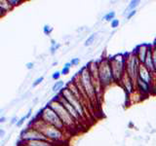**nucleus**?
<instances>
[{
	"mask_svg": "<svg viewBox=\"0 0 156 146\" xmlns=\"http://www.w3.org/2000/svg\"><path fill=\"white\" fill-rule=\"evenodd\" d=\"M154 44H155V46H156V42H155V43H154Z\"/></svg>",
	"mask_w": 156,
	"mask_h": 146,
	"instance_id": "4c0bfd02",
	"label": "nucleus"
},
{
	"mask_svg": "<svg viewBox=\"0 0 156 146\" xmlns=\"http://www.w3.org/2000/svg\"><path fill=\"white\" fill-rule=\"evenodd\" d=\"M27 119V116H23V117H22L21 119H19V121H18V123L16 124V126L18 127V128H21V127L23 125V123L26 122V120Z\"/></svg>",
	"mask_w": 156,
	"mask_h": 146,
	"instance_id": "cd10ccee",
	"label": "nucleus"
},
{
	"mask_svg": "<svg viewBox=\"0 0 156 146\" xmlns=\"http://www.w3.org/2000/svg\"><path fill=\"white\" fill-rule=\"evenodd\" d=\"M118 26H119V21L118 19H113V21L111 22V27L112 28H116V27H118Z\"/></svg>",
	"mask_w": 156,
	"mask_h": 146,
	"instance_id": "7c9ffc66",
	"label": "nucleus"
},
{
	"mask_svg": "<svg viewBox=\"0 0 156 146\" xmlns=\"http://www.w3.org/2000/svg\"><path fill=\"white\" fill-rule=\"evenodd\" d=\"M56 97L58 99V101H60L61 103L63 105V107H65V108L67 110V112L70 114V116L72 117V118L75 120L76 123H77V124L79 123V122L82 120V118L80 117V115L78 114V112L75 110L74 107H73V106H72V105H71V104L69 103V102H68L66 99H63V97H62L60 94H58V95L56 96Z\"/></svg>",
	"mask_w": 156,
	"mask_h": 146,
	"instance_id": "9d476101",
	"label": "nucleus"
},
{
	"mask_svg": "<svg viewBox=\"0 0 156 146\" xmlns=\"http://www.w3.org/2000/svg\"><path fill=\"white\" fill-rule=\"evenodd\" d=\"M37 117L40 120H42L43 122H45L46 124L56 127V128H58V130H62L63 131L66 130V126L63 125L62 120L60 119V117L57 115L56 112L54 111L49 105H46L44 108H42L40 110V112H39Z\"/></svg>",
	"mask_w": 156,
	"mask_h": 146,
	"instance_id": "7ed1b4c3",
	"label": "nucleus"
},
{
	"mask_svg": "<svg viewBox=\"0 0 156 146\" xmlns=\"http://www.w3.org/2000/svg\"><path fill=\"white\" fill-rule=\"evenodd\" d=\"M141 63L140 62L138 57L136 56L135 52L126 54V62H125V70L126 74L128 75L135 83L139 76V69Z\"/></svg>",
	"mask_w": 156,
	"mask_h": 146,
	"instance_id": "0eeeda50",
	"label": "nucleus"
},
{
	"mask_svg": "<svg viewBox=\"0 0 156 146\" xmlns=\"http://www.w3.org/2000/svg\"><path fill=\"white\" fill-rule=\"evenodd\" d=\"M78 75H79L82 86L84 87V90H85L86 94L88 96V99H89L90 101H95L96 97L98 96H97L96 90L94 88V85H93L92 78H91V75H90V72H89V69H88V67L87 66H83L80 69V71L78 72Z\"/></svg>",
	"mask_w": 156,
	"mask_h": 146,
	"instance_id": "423d86ee",
	"label": "nucleus"
},
{
	"mask_svg": "<svg viewBox=\"0 0 156 146\" xmlns=\"http://www.w3.org/2000/svg\"><path fill=\"white\" fill-rule=\"evenodd\" d=\"M71 63L70 62H66L65 66L62 67V69L61 70V73H62V75H67L68 73H69L70 71V68H71Z\"/></svg>",
	"mask_w": 156,
	"mask_h": 146,
	"instance_id": "aec40b11",
	"label": "nucleus"
},
{
	"mask_svg": "<svg viewBox=\"0 0 156 146\" xmlns=\"http://www.w3.org/2000/svg\"><path fill=\"white\" fill-rule=\"evenodd\" d=\"M95 39H96V34H92V35H90L89 37L87 38V40L85 42V46H91L93 43L95 42Z\"/></svg>",
	"mask_w": 156,
	"mask_h": 146,
	"instance_id": "4be33fe9",
	"label": "nucleus"
},
{
	"mask_svg": "<svg viewBox=\"0 0 156 146\" xmlns=\"http://www.w3.org/2000/svg\"><path fill=\"white\" fill-rule=\"evenodd\" d=\"M5 122H6V117H1V118H0V124H3V123H5Z\"/></svg>",
	"mask_w": 156,
	"mask_h": 146,
	"instance_id": "c9c22d12",
	"label": "nucleus"
},
{
	"mask_svg": "<svg viewBox=\"0 0 156 146\" xmlns=\"http://www.w3.org/2000/svg\"><path fill=\"white\" fill-rule=\"evenodd\" d=\"M12 9L11 5L9 4L8 0H0V12L3 15Z\"/></svg>",
	"mask_w": 156,
	"mask_h": 146,
	"instance_id": "f3484780",
	"label": "nucleus"
},
{
	"mask_svg": "<svg viewBox=\"0 0 156 146\" xmlns=\"http://www.w3.org/2000/svg\"><path fill=\"white\" fill-rule=\"evenodd\" d=\"M121 86L123 87V89L127 92V94H134L136 92V83L131 79V78L126 74L123 76V78L120 81Z\"/></svg>",
	"mask_w": 156,
	"mask_h": 146,
	"instance_id": "f8f14e48",
	"label": "nucleus"
},
{
	"mask_svg": "<svg viewBox=\"0 0 156 146\" xmlns=\"http://www.w3.org/2000/svg\"><path fill=\"white\" fill-rule=\"evenodd\" d=\"M151 45H148V44H141V45L138 46L136 49H135V54L136 56L138 57L140 62L141 64H144V62L145 61V57H146V55H147L148 53V50L150 49Z\"/></svg>",
	"mask_w": 156,
	"mask_h": 146,
	"instance_id": "ddd939ff",
	"label": "nucleus"
},
{
	"mask_svg": "<svg viewBox=\"0 0 156 146\" xmlns=\"http://www.w3.org/2000/svg\"><path fill=\"white\" fill-rule=\"evenodd\" d=\"M70 63H71L72 66H76V65H78L80 63V58H78V57L72 58V60L70 61Z\"/></svg>",
	"mask_w": 156,
	"mask_h": 146,
	"instance_id": "c756f323",
	"label": "nucleus"
},
{
	"mask_svg": "<svg viewBox=\"0 0 156 146\" xmlns=\"http://www.w3.org/2000/svg\"><path fill=\"white\" fill-rule=\"evenodd\" d=\"M52 31H53V27H51L50 26H48V24L44 26V27H43L44 34H46V35H50V34L52 33Z\"/></svg>",
	"mask_w": 156,
	"mask_h": 146,
	"instance_id": "393cba45",
	"label": "nucleus"
},
{
	"mask_svg": "<svg viewBox=\"0 0 156 146\" xmlns=\"http://www.w3.org/2000/svg\"><path fill=\"white\" fill-rule=\"evenodd\" d=\"M136 13V10H134V11H131V12H128V16H127V19H131L133 16H135Z\"/></svg>",
	"mask_w": 156,
	"mask_h": 146,
	"instance_id": "2f4dec72",
	"label": "nucleus"
},
{
	"mask_svg": "<svg viewBox=\"0 0 156 146\" xmlns=\"http://www.w3.org/2000/svg\"><path fill=\"white\" fill-rule=\"evenodd\" d=\"M43 80H44V77H43V76H41V77L37 78V79H36L35 81H34V82L32 83V87H33V88L37 87L39 84H41V83L43 82Z\"/></svg>",
	"mask_w": 156,
	"mask_h": 146,
	"instance_id": "bb28decb",
	"label": "nucleus"
},
{
	"mask_svg": "<svg viewBox=\"0 0 156 146\" xmlns=\"http://www.w3.org/2000/svg\"><path fill=\"white\" fill-rule=\"evenodd\" d=\"M48 105L56 112L58 117H60V119L62 120L63 125L66 126V130L67 129H75L77 123L75 122V120L70 116V114L68 113L67 110L63 107V105L61 103L60 101H58V99H57V97L53 99L48 103Z\"/></svg>",
	"mask_w": 156,
	"mask_h": 146,
	"instance_id": "f03ea898",
	"label": "nucleus"
},
{
	"mask_svg": "<svg viewBox=\"0 0 156 146\" xmlns=\"http://www.w3.org/2000/svg\"><path fill=\"white\" fill-rule=\"evenodd\" d=\"M144 65L147 68V69L151 72L153 73V74L156 76L155 74V70H154V65H153V60H152V45H151L150 49L148 50V53L147 55H146V57H145V61L144 62Z\"/></svg>",
	"mask_w": 156,
	"mask_h": 146,
	"instance_id": "2eb2a0df",
	"label": "nucleus"
},
{
	"mask_svg": "<svg viewBox=\"0 0 156 146\" xmlns=\"http://www.w3.org/2000/svg\"><path fill=\"white\" fill-rule=\"evenodd\" d=\"M17 146H27V145H24L23 143V141L20 139L19 141H18V143H17Z\"/></svg>",
	"mask_w": 156,
	"mask_h": 146,
	"instance_id": "e433bc0d",
	"label": "nucleus"
},
{
	"mask_svg": "<svg viewBox=\"0 0 156 146\" xmlns=\"http://www.w3.org/2000/svg\"><path fill=\"white\" fill-rule=\"evenodd\" d=\"M152 60H153V65H154V70L156 74V46H155V44H152Z\"/></svg>",
	"mask_w": 156,
	"mask_h": 146,
	"instance_id": "5701e85b",
	"label": "nucleus"
},
{
	"mask_svg": "<svg viewBox=\"0 0 156 146\" xmlns=\"http://www.w3.org/2000/svg\"><path fill=\"white\" fill-rule=\"evenodd\" d=\"M62 75V73L61 71H55L53 73V75H52V79L53 80H55V81H58V79H60V77Z\"/></svg>",
	"mask_w": 156,
	"mask_h": 146,
	"instance_id": "c85d7f7f",
	"label": "nucleus"
},
{
	"mask_svg": "<svg viewBox=\"0 0 156 146\" xmlns=\"http://www.w3.org/2000/svg\"><path fill=\"white\" fill-rule=\"evenodd\" d=\"M21 139L23 141H31V140H49L42 133L38 130L32 128V127H27V129L22 130L21 133ZM52 142V141H51Z\"/></svg>",
	"mask_w": 156,
	"mask_h": 146,
	"instance_id": "1a4fd4ad",
	"label": "nucleus"
},
{
	"mask_svg": "<svg viewBox=\"0 0 156 146\" xmlns=\"http://www.w3.org/2000/svg\"><path fill=\"white\" fill-rule=\"evenodd\" d=\"M22 141H23V143L27 146H55L54 145L55 143H53L51 141H48V140H31V141L22 140Z\"/></svg>",
	"mask_w": 156,
	"mask_h": 146,
	"instance_id": "dca6fc26",
	"label": "nucleus"
},
{
	"mask_svg": "<svg viewBox=\"0 0 156 146\" xmlns=\"http://www.w3.org/2000/svg\"><path fill=\"white\" fill-rule=\"evenodd\" d=\"M138 78H140V80H143L145 83H147V84L152 86L154 84V82H155L156 76L153 74V73H151L144 64H140V69H139V76H138Z\"/></svg>",
	"mask_w": 156,
	"mask_h": 146,
	"instance_id": "9b49d317",
	"label": "nucleus"
},
{
	"mask_svg": "<svg viewBox=\"0 0 156 146\" xmlns=\"http://www.w3.org/2000/svg\"><path fill=\"white\" fill-rule=\"evenodd\" d=\"M61 47V45L60 44H58V43H56V41L55 40H52V44H51V48H50V50H51V53L52 54H54L55 53L58 48Z\"/></svg>",
	"mask_w": 156,
	"mask_h": 146,
	"instance_id": "b1692460",
	"label": "nucleus"
},
{
	"mask_svg": "<svg viewBox=\"0 0 156 146\" xmlns=\"http://www.w3.org/2000/svg\"><path fill=\"white\" fill-rule=\"evenodd\" d=\"M104 19L105 21H106V22H112L113 19H115V12H113V11H111V12H109V13H107L105 16L104 17Z\"/></svg>",
	"mask_w": 156,
	"mask_h": 146,
	"instance_id": "412c9836",
	"label": "nucleus"
},
{
	"mask_svg": "<svg viewBox=\"0 0 156 146\" xmlns=\"http://www.w3.org/2000/svg\"><path fill=\"white\" fill-rule=\"evenodd\" d=\"M26 66H27V69L30 70V69H32V68H33V66H34V63H33V62H27V64H26Z\"/></svg>",
	"mask_w": 156,
	"mask_h": 146,
	"instance_id": "473e14b6",
	"label": "nucleus"
},
{
	"mask_svg": "<svg viewBox=\"0 0 156 146\" xmlns=\"http://www.w3.org/2000/svg\"><path fill=\"white\" fill-rule=\"evenodd\" d=\"M98 67H99V77L102 89L110 86L114 82V78L112 75L109 58H101L98 61Z\"/></svg>",
	"mask_w": 156,
	"mask_h": 146,
	"instance_id": "20e7f679",
	"label": "nucleus"
},
{
	"mask_svg": "<svg viewBox=\"0 0 156 146\" xmlns=\"http://www.w3.org/2000/svg\"><path fill=\"white\" fill-rule=\"evenodd\" d=\"M63 99H66L69 103L74 107L75 110L78 112V114L80 115V117L82 119H84L85 118V116H86V108H85V105L83 104V102L80 100V99H78L77 97L72 94V92L68 90V88L66 86L62 90L61 92H58Z\"/></svg>",
	"mask_w": 156,
	"mask_h": 146,
	"instance_id": "6e6552de",
	"label": "nucleus"
},
{
	"mask_svg": "<svg viewBox=\"0 0 156 146\" xmlns=\"http://www.w3.org/2000/svg\"><path fill=\"white\" fill-rule=\"evenodd\" d=\"M29 127H32V128L38 130L40 133H42L45 135L49 140L52 141L53 143L62 141L65 138V131L62 130H58V128H56V127H54V126L46 124L45 122L40 120L38 117H36L35 119H33L30 122Z\"/></svg>",
	"mask_w": 156,
	"mask_h": 146,
	"instance_id": "f257e3e1",
	"label": "nucleus"
},
{
	"mask_svg": "<svg viewBox=\"0 0 156 146\" xmlns=\"http://www.w3.org/2000/svg\"><path fill=\"white\" fill-rule=\"evenodd\" d=\"M151 85L145 83L144 81L140 80V78H138L136 81V91L139 92L140 95H147L151 91Z\"/></svg>",
	"mask_w": 156,
	"mask_h": 146,
	"instance_id": "4468645a",
	"label": "nucleus"
},
{
	"mask_svg": "<svg viewBox=\"0 0 156 146\" xmlns=\"http://www.w3.org/2000/svg\"><path fill=\"white\" fill-rule=\"evenodd\" d=\"M139 3L140 1H138V0H134V1H131L130 4L128 5V8H127V11L128 12H131V11H134V10H136V8L139 6ZM127 12V13H128Z\"/></svg>",
	"mask_w": 156,
	"mask_h": 146,
	"instance_id": "6ab92c4d",
	"label": "nucleus"
},
{
	"mask_svg": "<svg viewBox=\"0 0 156 146\" xmlns=\"http://www.w3.org/2000/svg\"><path fill=\"white\" fill-rule=\"evenodd\" d=\"M63 88H65V82L58 80V81L55 82V84H54V86L52 87V91L54 92H61Z\"/></svg>",
	"mask_w": 156,
	"mask_h": 146,
	"instance_id": "a211bd4d",
	"label": "nucleus"
},
{
	"mask_svg": "<svg viewBox=\"0 0 156 146\" xmlns=\"http://www.w3.org/2000/svg\"><path fill=\"white\" fill-rule=\"evenodd\" d=\"M9 4L11 5V7H15V6H18V5H20L21 3H23L22 0H8Z\"/></svg>",
	"mask_w": 156,
	"mask_h": 146,
	"instance_id": "a878e982",
	"label": "nucleus"
},
{
	"mask_svg": "<svg viewBox=\"0 0 156 146\" xmlns=\"http://www.w3.org/2000/svg\"><path fill=\"white\" fill-rule=\"evenodd\" d=\"M110 67L112 75L114 78V82L120 83L121 79L125 75V62H126V54L124 55H116L109 58Z\"/></svg>",
	"mask_w": 156,
	"mask_h": 146,
	"instance_id": "39448f33",
	"label": "nucleus"
},
{
	"mask_svg": "<svg viewBox=\"0 0 156 146\" xmlns=\"http://www.w3.org/2000/svg\"><path fill=\"white\" fill-rule=\"evenodd\" d=\"M18 121H19V119L17 118V117H13L12 120H11V125H16L18 123Z\"/></svg>",
	"mask_w": 156,
	"mask_h": 146,
	"instance_id": "72a5a7b5",
	"label": "nucleus"
},
{
	"mask_svg": "<svg viewBox=\"0 0 156 146\" xmlns=\"http://www.w3.org/2000/svg\"><path fill=\"white\" fill-rule=\"evenodd\" d=\"M5 134H6V131H5L3 129L0 128V137H4Z\"/></svg>",
	"mask_w": 156,
	"mask_h": 146,
	"instance_id": "f704fd0d",
	"label": "nucleus"
}]
</instances>
